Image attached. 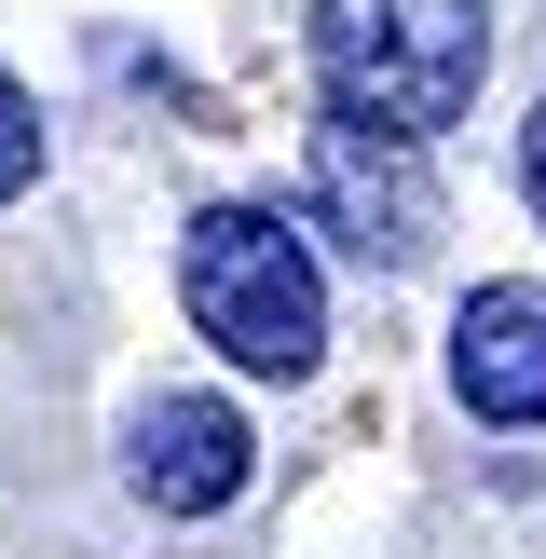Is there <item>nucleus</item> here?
I'll return each instance as SVG.
<instances>
[{
	"label": "nucleus",
	"mask_w": 546,
	"mask_h": 559,
	"mask_svg": "<svg viewBox=\"0 0 546 559\" xmlns=\"http://www.w3.org/2000/svg\"><path fill=\"white\" fill-rule=\"evenodd\" d=\"M314 69H328V123L424 151L491 82V0H314Z\"/></svg>",
	"instance_id": "1"
},
{
	"label": "nucleus",
	"mask_w": 546,
	"mask_h": 559,
	"mask_svg": "<svg viewBox=\"0 0 546 559\" xmlns=\"http://www.w3.org/2000/svg\"><path fill=\"white\" fill-rule=\"evenodd\" d=\"M178 300H191V328H205L233 369H260V382H300L328 355V273H314V246L273 205H205L191 218Z\"/></svg>",
	"instance_id": "2"
},
{
	"label": "nucleus",
	"mask_w": 546,
	"mask_h": 559,
	"mask_svg": "<svg viewBox=\"0 0 546 559\" xmlns=\"http://www.w3.org/2000/svg\"><path fill=\"white\" fill-rule=\"evenodd\" d=\"M300 178H314V218H328V233L355 246V260L410 273V260H424V246H437V191H424V164H410V151H382V136L328 123Z\"/></svg>",
	"instance_id": "3"
},
{
	"label": "nucleus",
	"mask_w": 546,
	"mask_h": 559,
	"mask_svg": "<svg viewBox=\"0 0 546 559\" xmlns=\"http://www.w3.org/2000/svg\"><path fill=\"white\" fill-rule=\"evenodd\" d=\"M123 478H136V506H164V519H218L246 491V424L218 396H151L123 424Z\"/></svg>",
	"instance_id": "4"
},
{
	"label": "nucleus",
	"mask_w": 546,
	"mask_h": 559,
	"mask_svg": "<svg viewBox=\"0 0 546 559\" xmlns=\"http://www.w3.org/2000/svg\"><path fill=\"white\" fill-rule=\"evenodd\" d=\"M451 396L478 424H546V287H478L451 314Z\"/></svg>",
	"instance_id": "5"
},
{
	"label": "nucleus",
	"mask_w": 546,
	"mask_h": 559,
	"mask_svg": "<svg viewBox=\"0 0 546 559\" xmlns=\"http://www.w3.org/2000/svg\"><path fill=\"white\" fill-rule=\"evenodd\" d=\"M41 178V109L14 96V69H0V205H14V191Z\"/></svg>",
	"instance_id": "6"
},
{
	"label": "nucleus",
	"mask_w": 546,
	"mask_h": 559,
	"mask_svg": "<svg viewBox=\"0 0 546 559\" xmlns=\"http://www.w3.org/2000/svg\"><path fill=\"white\" fill-rule=\"evenodd\" d=\"M519 191H533V218H546V109H533V136H519Z\"/></svg>",
	"instance_id": "7"
}]
</instances>
